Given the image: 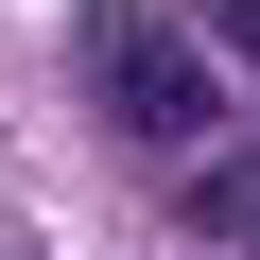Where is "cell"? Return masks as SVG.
<instances>
[{
    "label": "cell",
    "mask_w": 260,
    "mask_h": 260,
    "mask_svg": "<svg viewBox=\"0 0 260 260\" xmlns=\"http://www.w3.org/2000/svg\"><path fill=\"white\" fill-rule=\"evenodd\" d=\"M208 70H225V52H191V35H156V18H104V52H87V87L139 121V139H208Z\"/></svg>",
    "instance_id": "obj_1"
},
{
    "label": "cell",
    "mask_w": 260,
    "mask_h": 260,
    "mask_svg": "<svg viewBox=\"0 0 260 260\" xmlns=\"http://www.w3.org/2000/svg\"><path fill=\"white\" fill-rule=\"evenodd\" d=\"M191 225H208V243H243V260H260V156H208V174H191Z\"/></svg>",
    "instance_id": "obj_2"
},
{
    "label": "cell",
    "mask_w": 260,
    "mask_h": 260,
    "mask_svg": "<svg viewBox=\"0 0 260 260\" xmlns=\"http://www.w3.org/2000/svg\"><path fill=\"white\" fill-rule=\"evenodd\" d=\"M208 52H225V70L260 87V0H208Z\"/></svg>",
    "instance_id": "obj_3"
}]
</instances>
